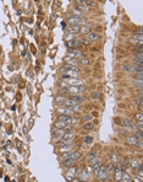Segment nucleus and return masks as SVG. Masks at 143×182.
<instances>
[{
  "mask_svg": "<svg viewBox=\"0 0 143 182\" xmlns=\"http://www.w3.org/2000/svg\"><path fill=\"white\" fill-rule=\"evenodd\" d=\"M95 158H97V151L93 150V151H91V154L88 155V158H87V161L89 164H93V161L95 160Z\"/></svg>",
  "mask_w": 143,
  "mask_h": 182,
  "instance_id": "obj_18",
  "label": "nucleus"
},
{
  "mask_svg": "<svg viewBox=\"0 0 143 182\" xmlns=\"http://www.w3.org/2000/svg\"><path fill=\"white\" fill-rule=\"evenodd\" d=\"M76 175H77V167H75V166L68 167V170H67V172H66L67 177H75Z\"/></svg>",
  "mask_w": 143,
  "mask_h": 182,
  "instance_id": "obj_13",
  "label": "nucleus"
},
{
  "mask_svg": "<svg viewBox=\"0 0 143 182\" xmlns=\"http://www.w3.org/2000/svg\"><path fill=\"white\" fill-rule=\"evenodd\" d=\"M71 154H72V150H70V151H66V154H62L61 159H62V160H66V159H71Z\"/></svg>",
  "mask_w": 143,
  "mask_h": 182,
  "instance_id": "obj_31",
  "label": "nucleus"
},
{
  "mask_svg": "<svg viewBox=\"0 0 143 182\" xmlns=\"http://www.w3.org/2000/svg\"><path fill=\"white\" fill-rule=\"evenodd\" d=\"M136 118L138 119V122H143V116H142V112L137 113V115H136Z\"/></svg>",
  "mask_w": 143,
  "mask_h": 182,
  "instance_id": "obj_37",
  "label": "nucleus"
},
{
  "mask_svg": "<svg viewBox=\"0 0 143 182\" xmlns=\"http://www.w3.org/2000/svg\"><path fill=\"white\" fill-rule=\"evenodd\" d=\"M98 178H100V180H105V178H108V176H109V173L106 171V167H105L104 165H102L100 167H99V170H98V172L95 175Z\"/></svg>",
  "mask_w": 143,
  "mask_h": 182,
  "instance_id": "obj_4",
  "label": "nucleus"
},
{
  "mask_svg": "<svg viewBox=\"0 0 143 182\" xmlns=\"http://www.w3.org/2000/svg\"><path fill=\"white\" fill-rule=\"evenodd\" d=\"M67 119H68V116H66V115H59L57 116V121H59V122H66Z\"/></svg>",
  "mask_w": 143,
  "mask_h": 182,
  "instance_id": "obj_29",
  "label": "nucleus"
},
{
  "mask_svg": "<svg viewBox=\"0 0 143 182\" xmlns=\"http://www.w3.org/2000/svg\"><path fill=\"white\" fill-rule=\"evenodd\" d=\"M86 91V86H68L64 89V92L70 96H78L80 94Z\"/></svg>",
  "mask_w": 143,
  "mask_h": 182,
  "instance_id": "obj_1",
  "label": "nucleus"
},
{
  "mask_svg": "<svg viewBox=\"0 0 143 182\" xmlns=\"http://www.w3.org/2000/svg\"><path fill=\"white\" fill-rule=\"evenodd\" d=\"M124 70L125 71H133V64L126 63V64L124 65Z\"/></svg>",
  "mask_w": 143,
  "mask_h": 182,
  "instance_id": "obj_26",
  "label": "nucleus"
},
{
  "mask_svg": "<svg viewBox=\"0 0 143 182\" xmlns=\"http://www.w3.org/2000/svg\"><path fill=\"white\" fill-rule=\"evenodd\" d=\"M126 143L128 144V145H137L138 139H137L134 135H132V137H127V138H126Z\"/></svg>",
  "mask_w": 143,
  "mask_h": 182,
  "instance_id": "obj_14",
  "label": "nucleus"
},
{
  "mask_svg": "<svg viewBox=\"0 0 143 182\" xmlns=\"http://www.w3.org/2000/svg\"><path fill=\"white\" fill-rule=\"evenodd\" d=\"M85 143L86 144H92L93 143V138H92V137H86V138H85Z\"/></svg>",
  "mask_w": 143,
  "mask_h": 182,
  "instance_id": "obj_36",
  "label": "nucleus"
},
{
  "mask_svg": "<svg viewBox=\"0 0 143 182\" xmlns=\"http://www.w3.org/2000/svg\"><path fill=\"white\" fill-rule=\"evenodd\" d=\"M138 131L143 132V122H138Z\"/></svg>",
  "mask_w": 143,
  "mask_h": 182,
  "instance_id": "obj_38",
  "label": "nucleus"
},
{
  "mask_svg": "<svg viewBox=\"0 0 143 182\" xmlns=\"http://www.w3.org/2000/svg\"><path fill=\"white\" fill-rule=\"evenodd\" d=\"M83 128H85L86 131H92V129H94V123H91V122H87L86 124L83 125Z\"/></svg>",
  "mask_w": 143,
  "mask_h": 182,
  "instance_id": "obj_27",
  "label": "nucleus"
},
{
  "mask_svg": "<svg viewBox=\"0 0 143 182\" xmlns=\"http://www.w3.org/2000/svg\"><path fill=\"white\" fill-rule=\"evenodd\" d=\"M66 46L68 49H76L80 46V42H78V39H71V41H67Z\"/></svg>",
  "mask_w": 143,
  "mask_h": 182,
  "instance_id": "obj_11",
  "label": "nucleus"
},
{
  "mask_svg": "<svg viewBox=\"0 0 143 182\" xmlns=\"http://www.w3.org/2000/svg\"><path fill=\"white\" fill-rule=\"evenodd\" d=\"M106 182H109V181H106Z\"/></svg>",
  "mask_w": 143,
  "mask_h": 182,
  "instance_id": "obj_39",
  "label": "nucleus"
},
{
  "mask_svg": "<svg viewBox=\"0 0 143 182\" xmlns=\"http://www.w3.org/2000/svg\"><path fill=\"white\" fill-rule=\"evenodd\" d=\"M91 97H92V100H98V98H100V94L99 92H92Z\"/></svg>",
  "mask_w": 143,
  "mask_h": 182,
  "instance_id": "obj_35",
  "label": "nucleus"
},
{
  "mask_svg": "<svg viewBox=\"0 0 143 182\" xmlns=\"http://www.w3.org/2000/svg\"><path fill=\"white\" fill-rule=\"evenodd\" d=\"M142 133H143V132H141V131H137V132H136L133 135L136 137V138H137V139H138V140H142V137H143Z\"/></svg>",
  "mask_w": 143,
  "mask_h": 182,
  "instance_id": "obj_34",
  "label": "nucleus"
},
{
  "mask_svg": "<svg viewBox=\"0 0 143 182\" xmlns=\"http://www.w3.org/2000/svg\"><path fill=\"white\" fill-rule=\"evenodd\" d=\"M121 181H122V182H132V177H131L128 173L124 172L122 177H121Z\"/></svg>",
  "mask_w": 143,
  "mask_h": 182,
  "instance_id": "obj_20",
  "label": "nucleus"
},
{
  "mask_svg": "<svg viewBox=\"0 0 143 182\" xmlns=\"http://www.w3.org/2000/svg\"><path fill=\"white\" fill-rule=\"evenodd\" d=\"M110 156H111V161H113V164H119V156H117V154L116 153H111L110 154Z\"/></svg>",
  "mask_w": 143,
  "mask_h": 182,
  "instance_id": "obj_25",
  "label": "nucleus"
},
{
  "mask_svg": "<svg viewBox=\"0 0 143 182\" xmlns=\"http://www.w3.org/2000/svg\"><path fill=\"white\" fill-rule=\"evenodd\" d=\"M121 122H122L121 124L125 125V127H127V128H131V129H133V128L136 129V123H133L131 119H128V118H124Z\"/></svg>",
  "mask_w": 143,
  "mask_h": 182,
  "instance_id": "obj_10",
  "label": "nucleus"
},
{
  "mask_svg": "<svg viewBox=\"0 0 143 182\" xmlns=\"http://www.w3.org/2000/svg\"><path fill=\"white\" fill-rule=\"evenodd\" d=\"M72 145H74V142H70V143H60V145H59V149L61 150V151H70L71 150V148H72Z\"/></svg>",
  "mask_w": 143,
  "mask_h": 182,
  "instance_id": "obj_9",
  "label": "nucleus"
},
{
  "mask_svg": "<svg viewBox=\"0 0 143 182\" xmlns=\"http://www.w3.org/2000/svg\"><path fill=\"white\" fill-rule=\"evenodd\" d=\"M75 163H76V160H74V159H66V160H64V161H62V165H64L66 169H68V167L74 166V165H75Z\"/></svg>",
  "mask_w": 143,
  "mask_h": 182,
  "instance_id": "obj_15",
  "label": "nucleus"
},
{
  "mask_svg": "<svg viewBox=\"0 0 143 182\" xmlns=\"http://www.w3.org/2000/svg\"><path fill=\"white\" fill-rule=\"evenodd\" d=\"M88 177H89V172H88L87 169H85V170L81 172V178H82V180H87Z\"/></svg>",
  "mask_w": 143,
  "mask_h": 182,
  "instance_id": "obj_28",
  "label": "nucleus"
},
{
  "mask_svg": "<svg viewBox=\"0 0 143 182\" xmlns=\"http://www.w3.org/2000/svg\"><path fill=\"white\" fill-rule=\"evenodd\" d=\"M132 86L138 89V90H142V81H138V80H133L132 81Z\"/></svg>",
  "mask_w": 143,
  "mask_h": 182,
  "instance_id": "obj_23",
  "label": "nucleus"
},
{
  "mask_svg": "<svg viewBox=\"0 0 143 182\" xmlns=\"http://www.w3.org/2000/svg\"><path fill=\"white\" fill-rule=\"evenodd\" d=\"M141 164V161H137V160H132V161H130V166L132 167V169H136V167H138V165Z\"/></svg>",
  "mask_w": 143,
  "mask_h": 182,
  "instance_id": "obj_32",
  "label": "nucleus"
},
{
  "mask_svg": "<svg viewBox=\"0 0 143 182\" xmlns=\"http://www.w3.org/2000/svg\"><path fill=\"white\" fill-rule=\"evenodd\" d=\"M61 73H62V76L64 79H76L80 75V70H68V69H61Z\"/></svg>",
  "mask_w": 143,
  "mask_h": 182,
  "instance_id": "obj_2",
  "label": "nucleus"
},
{
  "mask_svg": "<svg viewBox=\"0 0 143 182\" xmlns=\"http://www.w3.org/2000/svg\"><path fill=\"white\" fill-rule=\"evenodd\" d=\"M92 117H93L92 115H86V116H83V117H82V122H89V121L92 119Z\"/></svg>",
  "mask_w": 143,
  "mask_h": 182,
  "instance_id": "obj_33",
  "label": "nucleus"
},
{
  "mask_svg": "<svg viewBox=\"0 0 143 182\" xmlns=\"http://www.w3.org/2000/svg\"><path fill=\"white\" fill-rule=\"evenodd\" d=\"M91 32V26H83V27H80V33L82 35H88Z\"/></svg>",
  "mask_w": 143,
  "mask_h": 182,
  "instance_id": "obj_19",
  "label": "nucleus"
},
{
  "mask_svg": "<svg viewBox=\"0 0 143 182\" xmlns=\"http://www.w3.org/2000/svg\"><path fill=\"white\" fill-rule=\"evenodd\" d=\"M67 22L71 23V26H76V25H80L82 22V17L78 16V15H71L68 19H67Z\"/></svg>",
  "mask_w": 143,
  "mask_h": 182,
  "instance_id": "obj_5",
  "label": "nucleus"
},
{
  "mask_svg": "<svg viewBox=\"0 0 143 182\" xmlns=\"http://www.w3.org/2000/svg\"><path fill=\"white\" fill-rule=\"evenodd\" d=\"M65 133H66V132H65L64 129H59V128H56V131L53 132V138H54V140H55V142H61L62 135L65 134Z\"/></svg>",
  "mask_w": 143,
  "mask_h": 182,
  "instance_id": "obj_6",
  "label": "nucleus"
},
{
  "mask_svg": "<svg viewBox=\"0 0 143 182\" xmlns=\"http://www.w3.org/2000/svg\"><path fill=\"white\" fill-rule=\"evenodd\" d=\"M106 171H108V173H110V175H111V173H115V171H116V167H115L114 164H113V163L110 164V165L106 167Z\"/></svg>",
  "mask_w": 143,
  "mask_h": 182,
  "instance_id": "obj_22",
  "label": "nucleus"
},
{
  "mask_svg": "<svg viewBox=\"0 0 143 182\" xmlns=\"http://www.w3.org/2000/svg\"><path fill=\"white\" fill-rule=\"evenodd\" d=\"M61 115H66V116H68V117H71V116H74L75 115V111L71 108V107H65V108H59L57 110Z\"/></svg>",
  "mask_w": 143,
  "mask_h": 182,
  "instance_id": "obj_8",
  "label": "nucleus"
},
{
  "mask_svg": "<svg viewBox=\"0 0 143 182\" xmlns=\"http://www.w3.org/2000/svg\"><path fill=\"white\" fill-rule=\"evenodd\" d=\"M81 156H82V153H81V151H72V154H71V159H74V160H76V161Z\"/></svg>",
  "mask_w": 143,
  "mask_h": 182,
  "instance_id": "obj_21",
  "label": "nucleus"
},
{
  "mask_svg": "<svg viewBox=\"0 0 143 182\" xmlns=\"http://www.w3.org/2000/svg\"><path fill=\"white\" fill-rule=\"evenodd\" d=\"M87 38H88L89 42H95V41L99 39V35L95 33V32H89V33L87 35Z\"/></svg>",
  "mask_w": 143,
  "mask_h": 182,
  "instance_id": "obj_12",
  "label": "nucleus"
},
{
  "mask_svg": "<svg viewBox=\"0 0 143 182\" xmlns=\"http://www.w3.org/2000/svg\"><path fill=\"white\" fill-rule=\"evenodd\" d=\"M142 77H143V73H142V71H137V73H134V80L142 81Z\"/></svg>",
  "mask_w": 143,
  "mask_h": 182,
  "instance_id": "obj_30",
  "label": "nucleus"
},
{
  "mask_svg": "<svg viewBox=\"0 0 143 182\" xmlns=\"http://www.w3.org/2000/svg\"><path fill=\"white\" fill-rule=\"evenodd\" d=\"M65 123H66L67 125H70V127H74L75 124H77V123H78V119H77V118H75V117H68V119H67Z\"/></svg>",
  "mask_w": 143,
  "mask_h": 182,
  "instance_id": "obj_16",
  "label": "nucleus"
},
{
  "mask_svg": "<svg viewBox=\"0 0 143 182\" xmlns=\"http://www.w3.org/2000/svg\"><path fill=\"white\" fill-rule=\"evenodd\" d=\"M74 139H75V133L74 132H66L62 135L61 142L62 143H70V142H74Z\"/></svg>",
  "mask_w": 143,
  "mask_h": 182,
  "instance_id": "obj_7",
  "label": "nucleus"
},
{
  "mask_svg": "<svg viewBox=\"0 0 143 182\" xmlns=\"http://www.w3.org/2000/svg\"><path fill=\"white\" fill-rule=\"evenodd\" d=\"M82 64V65H88L89 64V59L88 58H85V57H82V58H80L78 59V64Z\"/></svg>",
  "mask_w": 143,
  "mask_h": 182,
  "instance_id": "obj_24",
  "label": "nucleus"
},
{
  "mask_svg": "<svg viewBox=\"0 0 143 182\" xmlns=\"http://www.w3.org/2000/svg\"><path fill=\"white\" fill-rule=\"evenodd\" d=\"M67 32L68 33H72V35H76L77 32H80V25H76V26H70L67 29Z\"/></svg>",
  "mask_w": 143,
  "mask_h": 182,
  "instance_id": "obj_17",
  "label": "nucleus"
},
{
  "mask_svg": "<svg viewBox=\"0 0 143 182\" xmlns=\"http://www.w3.org/2000/svg\"><path fill=\"white\" fill-rule=\"evenodd\" d=\"M67 56H68V58L80 59V58L83 57V52L80 50L78 48H76V49H68V50H67Z\"/></svg>",
  "mask_w": 143,
  "mask_h": 182,
  "instance_id": "obj_3",
  "label": "nucleus"
}]
</instances>
